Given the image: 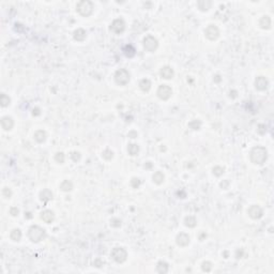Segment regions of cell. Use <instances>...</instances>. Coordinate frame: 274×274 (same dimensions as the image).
Instances as JSON below:
<instances>
[{
	"instance_id": "cell-1",
	"label": "cell",
	"mask_w": 274,
	"mask_h": 274,
	"mask_svg": "<svg viewBox=\"0 0 274 274\" xmlns=\"http://www.w3.org/2000/svg\"><path fill=\"white\" fill-rule=\"evenodd\" d=\"M267 157H268L267 150L263 147H255L251 151V161L254 164L258 165L263 164L267 161Z\"/></svg>"
},
{
	"instance_id": "cell-2",
	"label": "cell",
	"mask_w": 274,
	"mask_h": 274,
	"mask_svg": "<svg viewBox=\"0 0 274 274\" xmlns=\"http://www.w3.org/2000/svg\"><path fill=\"white\" fill-rule=\"evenodd\" d=\"M28 237L32 242H40L43 239L46 237V233H45V230L40 226H31L28 232Z\"/></svg>"
},
{
	"instance_id": "cell-3",
	"label": "cell",
	"mask_w": 274,
	"mask_h": 274,
	"mask_svg": "<svg viewBox=\"0 0 274 274\" xmlns=\"http://www.w3.org/2000/svg\"><path fill=\"white\" fill-rule=\"evenodd\" d=\"M77 11H78V13L82 15V16H89V15L92 14V12H93V3H92L91 1H89V0H82V1H79L78 3H77Z\"/></svg>"
},
{
	"instance_id": "cell-4",
	"label": "cell",
	"mask_w": 274,
	"mask_h": 274,
	"mask_svg": "<svg viewBox=\"0 0 274 274\" xmlns=\"http://www.w3.org/2000/svg\"><path fill=\"white\" fill-rule=\"evenodd\" d=\"M110 256H112V258L116 261V262L122 263L127 260V253L123 247H115V248H112V253H110Z\"/></svg>"
},
{
	"instance_id": "cell-5",
	"label": "cell",
	"mask_w": 274,
	"mask_h": 274,
	"mask_svg": "<svg viewBox=\"0 0 274 274\" xmlns=\"http://www.w3.org/2000/svg\"><path fill=\"white\" fill-rule=\"evenodd\" d=\"M115 80L118 85L124 86L130 82V73L125 69H120L116 72L115 74Z\"/></svg>"
},
{
	"instance_id": "cell-6",
	"label": "cell",
	"mask_w": 274,
	"mask_h": 274,
	"mask_svg": "<svg viewBox=\"0 0 274 274\" xmlns=\"http://www.w3.org/2000/svg\"><path fill=\"white\" fill-rule=\"evenodd\" d=\"M157 40L152 36H147L144 40V47L148 52H154L157 48Z\"/></svg>"
},
{
	"instance_id": "cell-7",
	"label": "cell",
	"mask_w": 274,
	"mask_h": 274,
	"mask_svg": "<svg viewBox=\"0 0 274 274\" xmlns=\"http://www.w3.org/2000/svg\"><path fill=\"white\" fill-rule=\"evenodd\" d=\"M172 88L167 86V85H162V86H160L159 89H157V97H159L161 100L166 101V100H168L172 97Z\"/></svg>"
},
{
	"instance_id": "cell-8",
	"label": "cell",
	"mask_w": 274,
	"mask_h": 274,
	"mask_svg": "<svg viewBox=\"0 0 274 274\" xmlns=\"http://www.w3.org/2000/svg\"><path fill=\"white\" fill-rule=\"evenodd\" d=\"M205 34L209 40L214 41V40H217V37H220V30H218L217 27L214 26V25H210V26H208L207 28H206Z\"/></svg>"
},
{
	"instance_id": "cell-9",
	"label": "cell",
	"mask_w": 274,
	"mask_h": 274,
	"mask_svg": "<svg viewBox=\"0 0 274 274\" xmlns=\"http://www.w3.org/2000/svg\"><path fill=\"white\" fill-rule=\"evenodd\" d=\"M110 29L112 30V31L115 32V33H122L123 31H124L125 29V22L123 19L121 18H117L115 19L114 22H112V26H110Z\"/></svg>"
},
{
	"instance_id": "cell-10",
	"label": "cell",
	"mask_w": 274,
	"mask_h": 274,
	"mask_svg": "<svg viewBox=\"0 0 274 274\" xmlns=\"http://www.w3.org/2000/svg\"><path fill=\"white\" fill-rule=\"evenodd\" d=\"M247 213L251 217L254 218V220H258V218H260L263 214L262 209H261L259 206H256V205L251 206L247 210Z\"/></svg>"
},
{
	"instance_id": "cell-11",
	"label": "cell",
	"mask_w": 274,
	"mask_h": 274,
	"mask_svg": "<svg viewBox=\"0 0 274 274\" xmlns=\"http://www.w3.org/2000/svg\"><path fill=\"white\" fill-rule=\"evenodd\" d=\"M268 79L266 78V77L263 76H259L257 77L255 80V87L257 90H260V91H263V90H266L268 88Z\"/></svg>"
},
{
	"instance_id": "cell-12",
	"label": "cell",
	"mask_w": 274,
	"mask_h": 274,
	"mask_svg": "<svg viewBox=\"0 0 274 274\" xmlns=\"http://www.w3.org/2000/svg\"><path fill=\"white\" fill-rule=\"evenodd\" d=\"M176 241H177L178 245L187 246V245H188V243H190V237H188V235H187V233L181 232V233H179V235L177 236Z\"/></svg>"
},
{
	"instance_id": "cell-13",
	"label": "cell",
	"mask_w": 274,
	"mask_h": 274,
	"mask_svg": "<svg viewBox=\"0 0 274 274\" xmlns=\"http://www.w3.org/2000/svg\"><path fill=\"white\" fill-rule=\"evenodd\" d=\"M160 74H161V76H162L163 78L170 79V78H172V77H173V74H175V73H173V70L170 67H163L162 69H161V71H160Z\"/></svg>"
},
{
	"instance_id": "cell-14",
	"label": "cell",
	"mask_w": 274,
	"mask_h": 274,
	"mask_svg": "<svg viewBox=\"0 0 274 274\" xmlns=\"http://www.w3.org/2000/svg\"><path fill=\"white\" fill-rule=\"evenodd\" d=\"M55 218L54 212L51 210H45L41 213V220H43L45 223L51 224Z\"/></svg>"
},
{
	"instance_id": "cell-15",
	"label": "cell",
	"mask_w": 274,
	"mask_h": 274,
	"mask_svg": "<svg viewBox=\"0 0 274 274\" xmlns=\"http://www.w3.org/2000/svg\"><path fill=\"white\" fill-rule=\"evenodd\" d=\"M14 125V121L11 117H3L1 119V127H3L6 131H10L12 130Z\"/></svg>"
},
{
	"instance_id": "cell-16",
	"label": "cell",
	"mask_w": 274,
	"mask_h": 274,
	"mask_svg": "<svg viewBox=\"0 0 274 274\" xmlns=\"http://www.w3.org/2000/svg\"><path fill=\"white\" fill-rule=\"evenodd\" d=\"M73 36H74V39L76 40V41H78V42H82V41H85V39H86L87 33H86V31H85L84 29L79 28V29L75 30V31H74V34H73Z\"/></svg>"
},
{
	"instance_id": "cell-17",
	"label": "cell",
	"mask_w": 274,
	"mask_h": 274,
	"mask_svg": "<svg viewBox=\"0 0 274 274\" xmlns=\"http://www.w3.org/2000/svg\"><path fill=\"white\" fill-rule=\"evenodd\" d=\"M211 6H212V2L209 1V0H199V1L197 2L198 9H199L200 11H202V12L208 11V10L211 7Z\"/></svg>"
},
{
	"instance_id": "cell-18",
	"label": "cell",
	"mask_w": 274,
	"mask_h": 274,
	"mask_svg": "<svg viewBox=\"0 0 274 274\" xmlns=\"http://www.w3.org/2000/svg\"><path fill=\"white\" fill-rule=\"evenodd\" d=\"M40 199L44 202H47L49 200L52 199V194L49 190H43L41 193H40Z\"/></svg>"
},
{
	"instance_id": "cell-19",
	"label": "cell",
	"mask_w": 274,
	"mask_h": 274,
	"mask_svg": "<svg viewBox=\"0 0 274 274\" xmlns=\"http://www.w3.org/2000/svg\"><path fill=\"white\" fill-rule=\"evenodd\" d=\"M34 139L37 140V142H44L45 139H46V133L43 130H39L34 133Z\"/></svg>"
},
{
	"instance_id": "cell-20",
	"label": "cell",
	"mask_w": 274,
	"mask_h": 274,
	"mask_svg": "<svg viewBox=\"0 0 274 274\" xmlns=\"http://www.w3.org/2000/svg\"><path fill=\"white\" fill-rule=\"evenodd\" d=\"M139 88L145 92L149 91L150 88H151V82H150L148 78L142 79V80H140V82H139Z\"/></svg>"
},
{
	"instance_id": "cell-21",
	"label": "cell",
	"mask_w": 274,
	"mask_h": 274,
	"mask_svg": "<svg viewBox=\"0 0 274 274\" xmlns=\"http://www.w3.org/2000/svg\"><path fill=\"white\" fill-rule=\"evenodd\" d=\"M259 26L262 29H269L271 27V18L269 16L261 17L260 22H259Z\"/></svg>"
},
{
	"instance_id": "cell-22",
	"label": "cell",
	"mask_w": 274,
	"mask_h": 274,
	"mask_svg": "<svg viewBox=\"0 0 274 274\" xmlns=\"http://www.w3.org/2000/svg\"><path fill=\"white\" fill-rule=\"evenodd\" d=\"M152 179H153V182L157 183V184H162V183L164 182L165 177H164V175H163L162 172H157L154 175H153Z\"/></svg>"
},
{
	"instance_id": "cell-23",
	"label": "cell",
	"mask_w": 274,
	"mask_h": 274,
	"mask_svg": "<svg viewBox=\"0 0 274 274\" xmlns=\"http://www.w3.org/2000/svg\"><path fill=\"white\" fill-rule=\"evenodd\" d=\"M127 152H129L130 155L135 157V155H137L138 152H139V147H138V145L136 144H130L129 147H127Z\"/></svg>"
},
{
	"instance_id": "cell-24",
	"label": "cell",
	"mask_w": 274,
	"mask_h": 274,
	"mask_svg": "<svg viewBox=\"0 0 274 274\" xmlns=\"http://www.w3.org/2000/svg\"><path fill=\"white\" fill-rule=\"evenodd\" d=\"M168 263L165 261H160L157 266V270L159 273H167L168 272Z\"/></svg>"
},
{
	"instance_id": "cell-25",
	"label": "cell",
	"mask_w": 274,
	"mask_h": 274,
	"mask_svg": "<svg viewBox=\"0 0 274 274\" xmlns=\"http://www.w3.org/2000/svg\"><path fill=\"white\" fill-rule=\"evenodd\" d=\"M73 188V184L71 181L69 180H64L63 182L60 184V190L63 191V192H70Z\"/></svg>"
},
{
	"instance_id": "cell-26",
	"label": "cell",
	"mask_w": 274,
	"mask_h": 274,
	"mask_svg": "<svg viewBox=\"0 0 274 274\" xmlns=\"http://www.w3.org/2000/svg\"><path fill=\"white\" fill-rule=\"evenodd\" d=\"M10 237H11L13 241L17 242V241H19L22 239V231L19 229H13L11 231V233H10Z\"/></svg>"
},
{
	"instance_id": "cell-27",
	"label": "cell",
	"mask_w": 274,
	"mask_h": 274,
	"mask_svg": "<svg viewBox=\"0 0 274 274\" xmlns=\"http://www.w3.org/2000/svg\"><path fill=\"white\" fill-rule=\"evenodd\" d=\"M184 224L187 227H190V228H193L196 226V224H197V221H196V218L194 217H187L184 220Z\"/></svg>"
},
{
	"instance_id": "cell-28",
	"label": "cell",
	"mask_w": 274,
	"mask_h": 274,
	"mask_svg": "<svg viewBox=\"0 0 274 274\" xmlns=\"http://www.w3.org/2000/svg\"><path fill=\"white\" fill-rule=\"evenodd\" d=\"M0 103H1L2 107H7V106H9L10 103H11V99L9 97V95L2 93L1 97H0Z\"/></svg>"
},
{
	"instance_id": "cell-29",
	"label": "cell",
	"mask_w": 274,
	"mask_h": 274,
	"mask_svg": "<svg viewBox=\"0 0 274 274\" xmlns=\"http://www.w3.org/2000/svg\"><path fill=\"white\" fill-rule=\"evenodd\" d=\"M124 54L127 57H133L135 55V48L132 46V45H127V46L124 47Z\"/></svg>"
},
{
	"instance_id": "cell-30",
	"label": "cell",
	"mask_w": 274,
	"mask_h": 274,
	"mask_svg": "<svg viewBox=\"0 0 274 274\" xmlns=\"http://www.w3.org/2000/svg\"><path fill=\"white\" fill-rule=\"evenodd\" d=\"M188 127L192 130H199L200 127H202V123H200L199 120H193L192 122L188 123Z\"/></svg>"
},
{
	"instance_id": "cell-31",
	"label": "cell",
	"mask_w": 274,
	"mask_h": 274,
	"mask_svg": "<svg viewBox=\"0 0 274 274\" xmlns=\"http://www.w3.org/2000/svg\"><path fill=\"white\" fill-rule=\"evenodd\" d=\"M224 170H225V168L222 167V166H215V167L213 168V173H214L217 177H220V176H222L224 173Z\"/></svg>"
},
{
	"instance_id": "cell-32",
	"label": "cell",
	"mask_w": 274,
	"mask_h": 274,
	"mask_svg": "<svg viewBox=\"0 0 274 274\" xmlns=\"http://www.w3.org/2000/svg\"><path fill=\"white\" fill-rule=\"evenodd\" d=\"M202 269L205 272H210V271L212 270V263H211L210 261H205V262H202Z\"/></svg>"
},
{
	"instance_id": "cell-33",
	"label": "cell",
	"mask_w": 274,
	"mask_h": 274,
	"mask_svg": "<svg viewBox=\"0 0 274 274\" xmlns=\"http://www.w3.org/2000/svg\"><path fill=\"white\" fill-rule=\"evenodd\" d=\"M103 157H104L105 160H112V157H114V152L112 151V150L109 149H106L105 151H103Z\"/></svg>"
},
{
	"instance_id": "cell-34",
	"label": "cell",
	"mask_w": 274,
	"mask_h": 274,
	"mask_svg": "<svg viewBox=\"0 0 274 274\" xmlns=\"http://www.w3.org/2000/svg\"><path fill=\"white\" fill-rule=\"evenodd\" d=\"M55 161H56L57 163H60V164H62V163L64 162V154L62 152L56 153V155H55Z\"/></svg>"
},
{
	"instance_id": "cell-35",
	"label": "cell",
	"mask_w": 274,
	"mask_h": 274,
	"mask_svg": "<svg viewBox=\"0 0 274 274\" xmlns=\"http://www.w3.org/2000/svg\"><path fill=\"white\" fill-rule=\"evenodd\" d=\"M131 185L134 188H138L140 187V180L138 179V178H133V179L131 180Z\"/></svg>"
},
{
	"instance_id": "cell-36",
	"label": "cell",
	"mask_w": 274,
	"mask_h": 274,
	"mask_svg": "<svg viewBox=\"0 0 274 274\" xmlns=\"http://www.w3.org/2000/svg\"><path fill=\"white\" fill-rule=\"evenodd\" d=\"M2 195H3L4 198H10L12 196V191L9 187H4L2 190Z\"/></svg>"
},
{
	"instance_id": "cell-37",
	"label": "cell",
	"mask_w": 274,
	"mask_h": 274,
	"mask_svg": "<svg viewBox=\"0 0 274 274\" xmlns=\"http://www.w3.org/2000/svg\"><path fill=\"white\" fill-rule=\"evenodd\" d=\"M71 159L74 161V162H77V161H79L80 160V153L79 152H72Z\"/></svg>"
},
{
	"instance_id": "cell-38",
	"label": "cell",
	"mask_w": 274,
	"mask_h": 274,
	"mask_svg": "<svg viewBox=\"0 0 274 274\" xmlns=\"http://www.w3.org/2000/svg\"><path fill=\"white\" fill-rule=\"evenodd\" d=\"M120 225H121V221L120 220H117V218L112 220V226H114V227H119Z\"/></svg>"
},
{
	"instance_id": "cell-39",
	"label": "cell",
	"mask_w": 274,
	"mask_h": 274,
	"mask_svg": "<svg viewBox=\"0 0 274 274\" xmlns=\"http://www.w3.org/2000/svg\"><path fill=\"white\" fill-rule=\"evenodd\" d=\"M10 213H11L13 217H17V215H18V213H19V211H18V209H17L16 207H13V208H11V210H10Z\"/></svg>"
},
{
	"instance_id": "cell-40",
	"label": "cell",
	"mask_w": 274,
	"mask_h": 274,
	"mask_svg": "<svg viewBox=\"0 0 274 274\" xmlns=\"http://www.w3.org/2000/svg\"><path fill=\"white\" fill-rule=\"evenodd\" d=\"M94 266H95V267H97V268L102 267V266H103V261L101 259H97V260L94 261Z\"/></svg>"
},
{
	"instance_id": "cell-41",
	"label": "cell",
	"mask_w": 274,
	"mask_h": 274,
	"mask_svg": "<svg viewBox=\"0 0 274 274\" xmlns=\"http://www.w3.org/2000/svg\"><path fill=\"white\" fill-rule=\"evenodd\" d=\"M40 114H41V112H40L39 107H36V108H33V110H32V115L33 116H39Z\"/></svg>"
},
{
	"instance_id": "cell-42",
	"label": "cell",
	"mask_w": 274,
	"mask_h": 274,
	"mask_svg": "<svg viewBox=\"0 0 274 274\" xmlns=\"http://www.w3.org/2000/svg\"><path fill=\"white\" fill-rule=\"evenodd\" d=\"M129 137H131V138H136L137 137V133L134 132V131H133V132H130L129 133Z\"/></svg>"
},
{
	"instance_id": "cell-43",
	"label": "cell",
	"mask_w": 274,
	"mask_h": 274,
	"mask_svg": "<svg viewBox=\"0 0 274 274\" xmlns=\"http://www.w3.org/2000/svg\"><path fill=\"white\" fill-rule=\"evenodd\" d=\"M28 217V218H30V217H31V213H29V212L28 213H25V217Z\"/></svg>"
}]
</instances>
